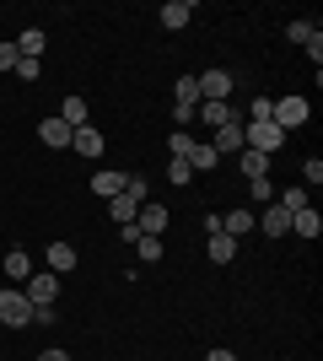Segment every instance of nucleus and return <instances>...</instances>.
<instances>
[{
  "label": "nucleus",
  "mask_w": 323,
  "mask_h": 361,
  "mask_svg": "<svg viewBox=\"0 0 323 361\" xmlns=\"http://www.w3.org/2000/svg\"><path fill=\"white\" fill-rule=\"evenodd\" d=\"M243 146H248V151H264V157H275V151L286 146V130H280L275 119H264V124H243Z\"/></svg>",
  "instance_id": "obj_1"
},
{
  "label": "nucleus",
  "mask_w": 323,
  "mask_h": 361,
  "mask_svg": "<svg viewBox=\"0 0 323 361\" xmlns=\"http://www.w3.org/2000/svg\"><path fill=\"white\" fill-rule=\"evenodd\" d=\"M0 324H11V329H27V324H32V302H27L22 286L0 291Z\"/></svg>",
  "instance_id": "obj_2"
},
{
  "label": "nucleus",
  "mask_w": 323,
  "mask_h": 361,
  "mask_svg": "<svg viewBox=\"0 0 323 361\" xmlns=\"http://www.w3.org/2000/svg\"><path fill=\"white\" fill-rule=\"evenodd\" d=\"M270 119H275L280 130H296V124L312 119V103L302 97V92H286V97H275V114H270Z\"/></svg>",
  "instance_id": "obj_3"
},
{
  "label": "nucleus",
  "mask_w": 323,
  "mask_h": 361,
  "mask_svg": "<svg viewBox=\"0 0 323 361\" xmlns=\"http://www.w3.org/2000/svg\"><path fill=\"white\" fill-rule=\"evenodd\" d=\"M22 291H27L32 307H54V302H60V275H54V270H49V275H27Z\"/></svg>",
  "instance_id": "obj_4"
},
{
  "label": "nucleus",
  "mask_w": 323,
  "mask_h": 361,
  "mask_svg": "<svg viewBox=\"0 0 323 361\" xmlns=\"http://www.w3.org/2000/svg\"><path fill=\"white\" fill-rule=\"evenodd\" d=\"M135 232H140V238H162V232H167V205L146 200V205H140V216H135Z\"/></svg>",
  "instance_id": "obj_5"
},
{
  "label": "nucleus",
  "mask_w": 323,
  "mask_h": 361,
  "mask_svg": "<svg viewBox=\"0 0 323 361\" xmlns=\"http://www.w3.org/2000/svg\"><path fill=\"white\" fill-rule=\"evenodd\" d=\"M140 205H146V200H140V195H129V183H124V195H113V200H108V216H113V226H135Z\"/></svg>",
  "instance_id": "obj_6"
},
{
  "label": "nucleus",
  "mask_w": 323,
  "mask_h": 361,
  "mask_svg": "<svg viewBox=\"0 0 323 361\" xmlns=\"http://www.w3.org/2000/svg\"><path fill=\"white\" fill-rule=\"evenodd\" d=\"M194 81H200V103H227V92H232L227 71H200Z\"/></svg>",
  "instance_id": "obj_7"
},
{
  "label": "nucleus",
  "mask_w": 323,
  "mask_h": 361,
  "mask_svg": "<svg viewBox=\"0 0 323 361\" xmlns=\"http://www.w3.org/2000/svg\"><path fill=\"white\" fill-rule=\"evenodd\" d=\"M70 135H76V130H70L60 114H49V119L38 124V140H44V146H54V151H70Z\"/></svg>",
  "instance_id": "obj_8"
},
{
  "label": "nucleus",
  "mask_w": 323,
  "mask_h": 361,
  "mask_svg": "<svg viewBox=\"0 0 323 361\" xmlns=\"http://www.w3.org/2000/svg\"><path fill=\"white\" fill-rule=\"evenodd\" d=\"M194 119H205L210 130H227V124H243V114H237L232 103H200V108H194Z\"/></svg>",
  "instance_id": "obj_9"
},
{
  "label": "nucleus",
  "mask_w": 323,
  "mask_h": 361,
  "mask_svg": "<svg viewBox=\"0 0 323 361\" xmlns=\"http://www.w3.org/2000/svg\"><path fill=\"white\" fill-rule=\"evenodd\" d=\"M253 221H259L264 238H286V232H291V211H286V205H264V216H253Z\"/></svg>",
  "instance_id": "obj_10"
},
{
  "label": "nucleus",
  "mask_w": 323,
  "mask_h": 361,
  "mask_svg": "<svg viewBox=\"0 0 323 361\" xmlns=\"http://www.w3.org/2000/svg\"><path fill=\"white\" fill-rule=\"evenodd\" d=\"M124 183H129V173H119V167H97V173H92V189H97V200H113V195H124Z\"/></svg>",
  "instance_id": "obj_11"
},
{
  "label": "nucleus",
  "mask_w": 323,
  "mask_h": 361,
  "mask_svg": "<svg viewBox=\"0 0 323 361\" xmlns=\"http://www.w3.org/2000/svg\"><path fill=\"white\" fill-rule=\"evenodd\" d=\"M70 151H81V157H103V130H97V124H81L76 135H70Z\"/></svg>",
  "instance_id": "obj_12"
},
{
  "label": "nucleus",
  "mask_w": 323,
  "mask_h": 361,
  "mask_svg": "<svg viewBox=\"0 0 323 361\" xmlns=\"http://www.w3.org/2000/svg\"><path fill=\"white\" fill-rule=\"evenodd\" d=\"M76 243H49V270H54V275H70V270H76Z\"/></svg>",
  "instance_id": "obj_13"
},
{
  "label": "nucleus",
  "mask_w": 323,
  "mask_h": 361,
  "mask_svg": "<svg viewBox=\"0 0 323 361\" xmlns=\"http://www.w3.org/2000/svg\"><path fill=\"white\" fill-rule=\"evenodd\" d=\"M237 167H243V178L253 183V178H270V157H264V151H237Z\"/></svg>",
  "instance_id": "obj_14"
},
{
  "label": "nucleus",
  "mask_w": 323,
  "mask_h": 361,
  "mask_svg": "<svg viewBox=\"0 0 323 361\" xmlns=\"http://www.w3.org/2000/svg\"><path fill=\"white\" fill-rule=\"evenodd\" d=\"M205 254H210V264H232V259H237V238H227V232H210Z\"/></svg>",
  "instance_id": "obj_15"
},
{
  "label": "nucleus",
  "mask_w": 323,
  "mask_h": 361,
  "mask_svg": "<svg viewBox=\"0 0 323 361\" xmlns=\"http://www.w3.org/2000/svg\"><path fill=\"white\" fill-rule=\"evenodd\" d=\"M291 232H296V238H318V232H323V216L312 211V205H302V211H291Z\"/></svg>",
  "instance_id": "obj_16"
},
{
  "label": "nucleus",
  "mask_w": 323,
  "mask_h": 361,
  "mask_svg": "<svg viewBox=\"0 0 323 361\" xmlns=\"http://www.w3.org/2000/svg\"><path fill=\"white\" fill-rule=\"evenodd\" d=\"M156 16H162V27H172V32H178V27H189V16H194V6H189V0H167V6H162Z\"/></svg>",
  "instance_id": "obj_17"
},
{
  "label": "nucleus",
  "mask_w": 323,
  "mask_h": 361,
  "mask_svg": "<svg viewBox=\"0 0 323 361\" xmlns=\"http://www.w3.org/2000/svg\"><path fill=\"white\" fill-rule=\"evenodd\" d=\"M60 119L70 124V130H81V124H92V108H87V97H65V103H60Z\"/></svg>",
  "instance_id": "obj_18"
},
{
  "label": "nucleus",
  "mask_w": 323,
  "mask_h": 361,
  "mask_svg": "<svg viewBox=\"0 0 323 361\" xmlns=\"http://www.w3.org/2000/svg\"><path fill=\"white\" fill-rule=\"evenodd\" d=\"M184 162L194 167V173H210L221 157H215V146H200V140H189V151H184Z\"/></svg>",
  "instance_id": "obj_19"
},
{
  "label": "nucleus",
  "mask_w": 323,
  "mask_h": 361,
  "mask_svg": "<svg viewBox=\"0 0 323 361\" xmlns=\"http://www.w3.org/2000/svg\"><path fill=\"white\" fill-rule=\"evenodd\" d=\"M6 275H11V286H22V281L32 275V254L27 248H11V254H6Z\"/></svg>",
  "instance_id": "obj_20"
},
{
  "label": "nucleus",
  "mask_w": 323,
  "mask_h": 361,
  "mask_svg": "<svg viewBox=\"0 0 323 361\" xmlns=\"http://www.w3.org/2000/svg\"><path fill=\"white\" fill-rule=\"evenodd\" d=\"M221 232H227V238H243V232H259V221H253V211H227V221H221Z\"/></svg>",
  "instance_id": "obj_21"
},
{
  "label": "nucleus",
  "mask_w": 323,
  "mask_h": 361,
  "mask_svg": "<svg viewBox=\"0 0 323 361\" xmlns=\"http://www.w3.org/2000/svg\"><path fill=\"white\" fill-rule=\"evenodd\" d=\"M44 49H49V38H44V32H38V27H27V32H22V38H16V54H22V60H38Z\"/></svg>",
  "instance_id": "obj_22"
},
{
  "label": "nucleus",
  "mask_w": 323,
  "mask_h": 361,
  "mask_svg": "<svg viewBox=\"0 0 323 361\" xmlns=\"http://www.w3.org/2000/svg\"><path fill=\"white\" fill-rule=\"evenodd\" d=\"M215 157H227V151H243V124H227V130H215Z\"/></svg>",
  "instance_id": "obj_23"
},
{
  "label": "nucleus",
  "mask_w": 323,
  "mask_h": 361,
  "mask_svg": "<svg viewBox=\"0 0 323 361\" xmlns=\"http://www.w3.org/2000/svg\"><path fill=\"white\" fill-rule=\"evenodd\" d=\"M167 183H172V189H189V183H194V167H189L184 157H172V162H167Z\"/></svg>",
  "instance_id": "obj_24"
},
{
  "label": "nucleus",
  "mask_w": 323,
  "mask_h": 361,
  "mask_svg": "<svg viewBox=\"0 0 323 361\" xmlns=\"http://www.w3.org/2000/svg\"><path fill=\"white\" fill-rule=\"evenodd\" d=\"M312 32H318V22H308V16L286 22V38H291V44H302V49H308V38H312Z\"/></svg>",
  "instance_id": "obj_25"
},
{
  "label": "nucleus",
  "mask_w": 323,
  "mask_h": 361,
  "mask_svg": "<svg viewBox=\"0 0 323 361\" xmlns=\"http://www.w3.org/2000/svg\"><path fill=\"white\" fill-rule=\"evenodd\" d=\"M248 200H253V205H275V183H270V178H253V183H248Z\"/></svg>",
  "instance_id": "obj_26"
},
{
  "label": "nucleus",
  "mask_w": 323,
  "mask_h": 361,
  "mask_svg": "<svg viewBox=\"0 0 323 361\" xmlns=\"http://www.w3.org/2000/svg\"><path fill=\"white\" fill-rule=\"evenodd\" d=\"M275 205H286V211H302V205H308V189H275Z\"/></svg>",
  "instance_id": "obj_27"
},
{
  "label": "nucleus",
  "mask_w": 323,
  "mask_h": 361,
  "mask_svg": "<svg viewBox=\"0 0 323 361\" xmlns=\"http://www.w3.org/2000/svg\"><path fill=\"white\" fill-rule=\"evenodd\" d=\"M135 248H140V259H146V264H156V259H162V238H135Z\"/></svg>",
  "instance_id": "obj_28"
},
{
  "label": "nucleus",
  "mask_w": 323,
  "mask_h": 361,
  "mask_svg": "<svg viewBox=\"0 0 323 361\" xmlns=\"http://www.w3.org/2000/svg\"><path fill=\"white\" fill-rule=\"evenodd\" d=\"M16 60H22V54H16V38H11V44H0V71H16Z\"/></svg>",
  "instance_id": "obj_29"
},
{
  "label": "nucleus",
  "mask_w": 323,
  "mask_h": 361,
  "mask_svg": "<svg viewBox=\"0 0 323 361\" xmlns=\"http://www.w3.org/2000/svg\"><path fill=\"white\" fill-rule=\"evenodd\" d=\"M16 75H22V81H38V75H44V65H38V60H16Z\"/></svg>",
  "instance_id": "obj_30"
},
{
  "label": "nucleus",
  "mask_w": 323,
  "mask_h": 361,
  "mask_svg": "<svg viewBox=\"0 0 323 361\" xmlns=\"http://www.w3.org/2000/svg\"><path fill=\"white\" fill-rule=\"evenodd\" d=\"M302 178H308V183H323V162H318V157H308V162H302Z\"/></svg>",
  "instance_id": "obj_31"
},
{
  "label": "nucleus",
  "mask_w": 323,
  "mask_h": 361,
  "mask_svg": "<svg viewBox=\"0 0 323 361\" xmlns=\"http://www.w3.org/2000/svg\"><path fill=\"white\" fill-rule=\"evenodd\" d=\"M189 140H194V135H189V130H178V135L167 140V151H172V157H184V151H189Z\"/></svg>",
  "instance_id": "obj_32"
},
{
  "label": "nucleus",
  "mask_w": 323,
  "mask_h": 361,
  "mask_svg": "<svg viewBox=\"0 0 323 361\" xmlns=\"http://www.w3.org/2000/svg\"><path fill=\"white\" fill-rule=\"evenodd\" d=\"M205 361H237V356H232L227 345H215V350H205Z\"/></svg>",
  "instance_id": "obj_33"
},
{
  "label": "nucleus",
  "mask_w": 323,
  "mask_h": 361,
  "mask_svg": "<svg viewBox=\"0 0 323 361\" xmlns=\"http://www.w3.org/2000/svg\"><path fill=\"white\" fill-rule=\"evenodd\" d=\"M38 361H70V356H65L60 345H49V350H44V356H38Z\"/></svg>",
  "instance_id": "obj_34"
}]
</instances>
